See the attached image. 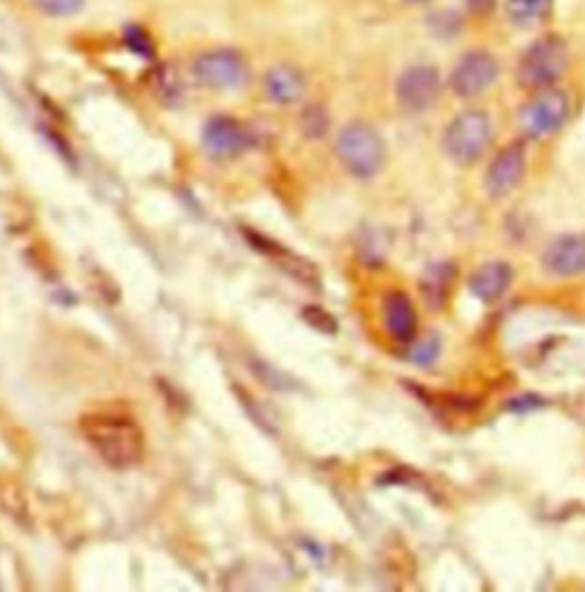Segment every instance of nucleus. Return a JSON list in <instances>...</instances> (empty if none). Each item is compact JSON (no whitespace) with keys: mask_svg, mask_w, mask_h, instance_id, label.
<instances>
[{"mask_svg":"<svg viewBox=\"0 0 585 592\" xmlns=\"http://www.w3.org/2000/svg\"><path fill=\"white\" fill-rule=\"evenodd\" d=\"M79 428L98 458L113 469H128L145 456V433L126 412H85L79 419Z\"/></svg>","mask_w":585,"mask_h":592,"instance_id":"obj_1","label":"nucleus"},{"mask_svg":"<svg viewBox=\"0 0 585 592\" xmlns=\"http://www.w3.org/2000/svg\"><path fill=\"white\" fill-rule=\"evenodd\" d=\"M572 62V49L565 34L542 32L531 40L514 64V81L531 94L544 87H554L563 81Z\"/></svg>","mask_w":585,"mask_h":592,"instance_id":"obj_2","label":"nucleus"},{"mask_svg":"<svg viewBox=\"0 0 585 592\" xmlns=\"http://www.w3.org/2000/svg\"><path fill=\"white\" fill-rule=\"evenodd\" d=\"M494 141V124L488 111L464 108L451 117L441 133V149L458 167H473L485 158Z\"/></svg>","mask_w":585,"mask_h":592,"instance_id":"obj_3","label":"nucleus"},{"mask_svg":"<svg viewBox=\"0 0 585 592\" xmlns=\"http://www.w3.org/2000/svg\"><path fill=\"white\" fill-rule=\"evenodd\" d=\"M334 152L338 163L362 181L375 179L387 165V143L383 133L362 120L341 128Z\"/></svg>","mask_w":585,"mask_h":592,"instance_id":"obj_4","label":"nucleus"},{"mask_svg":"<svg viewBox=\"0 0 585 592\" xmlns=\"http://www.w3.org/2000/svg\"><path fill=\"white\" fill-rule=\"evenodd\" d=\"M572 117V96L565 87L554 85L531 92L520 106L518 126L529 143H542L558 135Z\"/></svg>","mask_w":585,"mask_h":592,"instance_id":"obj_5","label":"nucleus"},{"mask_svg":"<svg viewBox=\"0 0 585 592\" xmlns=\"http://www.w3.org/2000/svg\"><path fill=\"white\" fill-rule=\"evenodd\" d=\"M503 66L494 51L476 46L464 51L446 76V87L460 101H476L485 96L501 79Z\"/></svg>","mask_w":585,"mask_h":592,"instance_id":"obj_6","label":"nucleus"},{"mask_svg":"<svg viewBox=\"0 0 585 592\" xmlns=\"http://www.w3.org/2000/svg\"><path fill=\"white\" fill-rule=\"evenodd\" d=\"M192 79L197 85L213 92H233L248 85L250 81V62L248 58L229 46L206 49L195 55L190 64Z\"/></svg>","mask_w":585,"mask_h":592,"instance_id":"obj_7","label":"nucleus"},{"mask_svg":"<svg viewBox=\"0 0 585 592\" xmlns=\"http://www.w3.org/2000/svg\"><path fill=\"white\" fill-rule=\"evenodd\" d=\"M443 92V79L437 64L411 62L396 79L394 96L398 108L407 115H424L435 108Z\"/></svg>","mask_w":585,"mask_h":592,"instance_id":"obj_8","label":"nucleus"},{"mask_svg":"<svg viewBox=\"0 0 585 592\" xmlns=\"http://www.w3.org/2000/svg\"><path fill=\"white\" fill-rule=\"evenodd\" d=\"M529 169V141L520 137L512 141L505 147H501L492 160L488 163L483 186L488 197L492 199H505L514 190H518L526 177Z\"/></svg>","mask_w":585,"mask_h":592,"instance_id":"obj_9","label":"nucleus"},{"mask_svg":"<svg viewBox=\"0 0 585 592\" xmlns=\"http://www.w3.org/2000/svg\"><path fill=\"white\" fill-rule=\"evenodd\" d=\"M201 145L213 158H236L250 149L252 135L243 122L229 115H216L201 131Z\"/></svg>","mask_w":585,"mask_h":592,"instance_id":"obj_10","label":"nucleus"},{"mask_svg":"<svg viewBox=\"0 0 585 592\" xmlns=\"http://www.w3.org/2000/svg\"><path fill=\"white\" fill-rule=\"evenodd\" d=\"M542 268L554 277H578L585 274V236L565 233L558 236L542 252Z\"/></svg>","mask_w":585,"mask_h":592,"instance_id":"obj_11","label":"nucleus"},{"mask_svg":"<svg viewBox=\"0 0 585 592\" xmlns=\"http://www.w3.org/2000/svg\"><path fill=\"white\" fill-rule=\"evenodd\" d=\"M458 277H460V268L453 261L430 263L419 280V291H421L424 304L435 313L449 307L453 291H456V284H458Z\"/></svg>","mask_w":585,"mask_h":592,"instance_id":"obj_12","label":"nucleus"},{"mask_svg":"<svg viewBox=\"0 0 585 592\" xmlns=\"http://www.w3.org/2000/svg\"><path fill=\"white\" fill-rule=\"evenodd\" d=\"M383 321L389 336L398 343H411L419 334V313L405 291H389L383 302Z\"/></svg>","mask_w":585,"mask_h":592,"instance_id":"obj_13","label":"nucleus"},{"mask_svg":"<svg viewBox=\"0 0 585 592\" xmlns=\"http://www.w3.org/2000/svg\"><path fill=\"white\" fill-rule=\"evenodd\" d=\"M263 92L278 106H293L306 92L304 72L291 62L272 64L263 76Z\"/></svg>","mask_w":585,"mask_h":592,"instance_id":"obj_14","label":"nucleus"},{"mask_svg":"<svg viewBox=\"0 0 585 592\" xmlns=\"http://www.w3.org/2000/svg\"><path fill=\"white\" fill-rule=\"evenodd\" d=\"M246 238L252 242V246H254L261 255L270 257V259H272L274 263H278L280 268H284V272L293 274L297 282L309 284V287H318V282H321V280H318V268H316L312 261H306V259L293 255L291 250L282 248L280 242H274V240H270V238H265L263 233H257V231H252V229H246Z\"/></svg>","mask_w":585,"mask_h":592,"instance_id":"obj_15","label":"nucleus"},{"mask_svg":"<svg viewBox=\"0 0 585 592\" xmlns=\"http://www.w3.org/2000/svg\"><path fill=\"white\" fill-rule=\"evenodd\" d=\"M512 280H514V270L510 263L499 261V259L488 261L471 272L469 291L483 304H494L508 293Z\"/></svg>","mask_w":585,"mask_h":592,"instance_id":"obj_16","label":"nucleus"},{"mask_svg":"<svg viewBox=\"0 0 585 592\" xmlns=\"http://www.w3.org/2000/svg\"><path fill=\"white\" fill-rule=\"evenodd\" d=\"M505 21L518 30H537L554 14L556 0H501Z\"/></svg>","mask_w":585,"mask_h":592,"instance_id":"obj_17","label":"nucleus"},{"mask_svg":"<svg viewBox=\"0 0 585 592\" xmlns=\"http://www.w3.org/2000/svg\"><path fill=\"white\" fill-rule=\"evenodd\" d=\"M152 92L154 96L167 108H175L184 98V81L177 72V66L171 64H158L152 72Z\"/></svg>","mask_w":585,"mask_h":592,"instance_id":"obj_18","label":"nucleus"},{"mask_svg":"<svg viewBox=\"0 0 585 592\" xmlns=\"http://www.w3.org/2000/svg\"><path fill=\"white\" fill-rule=\"evenodd\" d=\"M426 25H428V32L432 34L435 40L451 42L464 32L467 14L460 10H453V8H439V10H432L428 14Z\"/></svg>","mask_w":585,"mask_h":592,"instance_id":"obj_19","label":"nucleus"},{"mask_svg":"<svg viewBox=\"0 0 585 592\" xmlns=\"http://www.w3.org/2000/svg\"><path fill=\"white\" fill-rule=\"evenodd\" d=\"M330 126H332L330 111L321 106V103H309V106L302 108L300 131L306 141H323V137L330 133Z\"/></svg>","mask_w":585,"mask_h":592,"instance_id":"obj_20","label":"nucleus"},{"mask_svg":"<svg viewBox=\"0 0 585 592\" xmlns=\"http://www.w3.org/2000/svg\"><path fill=\"white\" fill-rule=\"evenodd\" d=\"M0 506L12 519L21 521V525L28 521V499L14 478H0Z\"/></svg>","mask_w":585,"mask_h":592,"instance_id":"obj_21","label":"nucleus"},{"mask_svg":"<svg viewBox=\"0 0 585 592\" xmlns=\"http://www.w3.org/2000/svg\"><path fill=\"white\" fill-rule=\"evenodd\" d=\"M30 3L49 19H72L83 12L87 0H30Z\"/></svg>","mask_w":585,"mask_h":592,"instance_id":"obj_22","label":"nucleus"},{"mask_svg":"<svg viewBox=\"0 0 585 592\" xmlns=\"http://www.w3.org/2000/svg\"><path fill=\"white\" fill-rule=\"evenodd\" d=\"M124 44L130 53L154 60L156 58V42L143 25H128L124 30Z\"/></svg>","mask_w":585,"mask_h":592,"instance_id":"obj_23","label":"nucleus"},{"mask_svg":"<svg viewBox=\"0 0 585 592\" xmlns=\"http://www.w3.org/2000/svg\"><path fill=\"white\" fill-rule=\"evenodd\" d=\"M409 360L411 364H417V366H430L437 357H439V341L437 339H421V341H411L409 343Z\"/></svg>","mask_w":585,"mask_h":592,"instance_id":"obj_24","label":"nucleus"},{"mask_svg":"<svg viewBox=\"0 0 585 592\" xmlns=\"http://www.w3.org/2000/svg\"><path fill=\"white\" fill-rule=\"evenodd\" d=\"M302 319L312 325L314 330H321L325 334H334L338 330V323L336 319L332 316V313H327L325 309L321 307H314V304H309L304 311H302Z\"/></svg>","mask_w":585,"mask_h":592,"instance_id":"obj_25","label":"nucleus"},{"mask_svg":"<svg viewBox=\"0 0 585 592\" xmlns=\"http://www.w3.org/2000/svg\"><path fill=\"white\" fill-rule=\"evenodd\" d=\"M462 3L464 14L471 19H490L499 8V0H462Z\"/></svg>","mask_w":585,"mask_h":592,"instance_id":"obj_26","label":"nucleus"},{"mask_svg":"<svg viewBox=\"0 0 585 592\" xmlns=\"http://www.w3.org/2000/svg\"><path fill=\"white\" fill-rule=\"evenodd\" d=\"M542 405H544V401L537 398V396H520V398H514L510 403V409H514V412H529V409H537Z\"/></svg>","mask_w":585,"mask_h":592,"instance_id":"obj_27","label":"nucleus"},{"mask_svg":"<svg viewBox=\"0 0 585 592\" xmlns=\"http://www.w3.org/2000/svg\"><path fill=\"white\" fill-rule=\"evenodd\" d=\"M403 3L411 6V8H426V6L432 3V0H403Z\"/></svg>","mask_w":585,"mask_h":592,"instance_id":"obj_28","label":"nucleus"}]
</instances>
